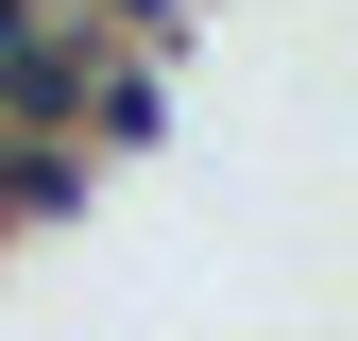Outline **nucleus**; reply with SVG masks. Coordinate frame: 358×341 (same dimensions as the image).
<instances>
[{
    "mask_svg": "<svg viewBox=\"0 0 358 341\" xmlns=\"http://www.w3.org/2000/svg\"><path fill=\"white\" fill-rule=\"evenodd\" d=\"M85 188H103V154H85V137H17V119H0V239H69Z\"/></svg>",
    "mask_w": 358,
    "mask_h": 341,
    "instance_id": "1",
    "label": "nucleus"
},
{
    "mask_svg": "<svg viewBox=\"0 0 358 341\" xmlns=\"http://www.w3.org/2000/svg\"><path fill=\"white\" fill-rule=\"evenodd\" d=\"M85 34H103V52H188L205 0H85Z\"/></svg>",
    "mask_w": 358,
    "mask_h": 341,
    "instance_id": "2",
    "label": "nucleus"
},
{
    "mask_svg": "<svg viewBox=\"0 0 358 341\" xmlns=\"http://www.w3.org/2000/svg\"><path fill=\"white\" fill-rule=\"evenodd\" d=\"M17 17H85V0H17Z\"/></svg>",
    "mask_w": 358,
    "mask_h": 341,
    "instance_id": "3",
    "label": "nucleus"
}]
</instances>
